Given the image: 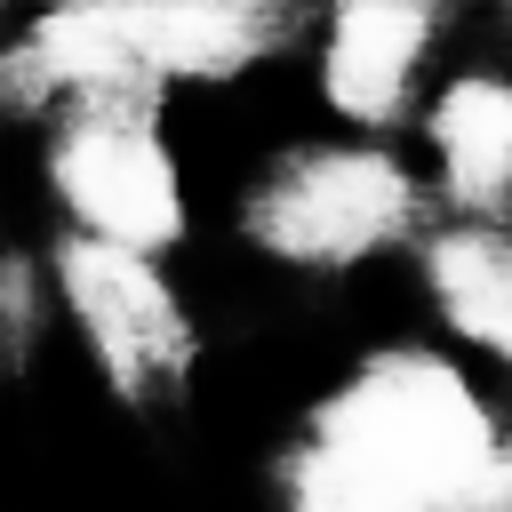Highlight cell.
<instances>
[{
    "label": "cell",
    "mask_w": 512,
    "mask_h": 512,
    "mask_svg": "<svg viewBox=\"0 0 512 512\" xmlns=\"http://www.w3.org/2000/svg\"><path fill=\"white\" fill-rule=\"evenodd\" d=\"M424 280L456 336L512 360V224L504 216H472V224L440 232L424 248Z\"/></svg>",
    "instance_id": "52a82bcc"
},
{
    "label": "cell",
    "mask_w": 512,
    "mask_h": 512,
    "mask_svg": "<svg viewBox=\"0 0 512 512\" xmlns=\"http://www.w3.org/2000/svg\"><path fill=\"white\" fill-rule=\"evenodd\" d=\"M424 40H432V8H408V0H368V8H336L328 16V48H320V88L344 120L376 128L408 104L416 88V64H424Z\"/></svg>",
    "instance_id": "5b68a950"
},
{
    "label": "cell",
    "mask_w": 512,
    "mask_h": 512,
    "mask_svg": "<svg viewBox=\"0 0 512 512\" xmlns=\"http://www.w3.org/2000/svg\"><path fill=\"white\" fill-rule=\"evenodd\" d=\"M408 216H416V184L376 144L296 152L248 200V232L280 264H360L376 248H392L408 232Z\"/></svg>",
    "instance_id": "7a4b0ae2"
},
{
    "label": "cell",
    "mask_w": 512,
    "mask_h": 512,
    "mask_svg": "<svg viewBox=\"0 0 512 512\" xmlns=\"http://www.w3.org/2000/svg\"><path fill=\"white\" fill-rule=\"evenodd\" d=\"M120 32L136 48V64L152 80L168 72H200V80H224L240 72L256 48H272L280 16L264 8H224V0H192V8H120Z\"/></svg>",
    "instance_id": "ba28073f"
},
{
    "label": "cell",
    "mask_w": 512,
    "mask_h": 512,
    "mask_svg": "<svg viewBox=\"0 0 512 512\" xmlns=\"http://www.w3.org/2000/svg\"><path fill=\"white\" fill-rule=\"evenodd\" d=\"M56 200L72 208L80 240H104V248H168L184 232V192H176V160L168 144L152 136L144 112L128 104H96L64 128L56 144Z\"/></svg>",
    "instance_id": "3957f363"
},
{
    "label": "cell",
    "mask_w": 512,
    "mask_h": 512,
    "mask_svg": "<svg viewBox=\"0 0 512 512\" xmlns=\"http://www.w3.org/2000/svg\"><path fill=\"white\" fill-rule=\"evenodd\" d=\"M512 480L496 416L440 352H376L288 456V512H488Z\"/></svg>",
    "instance_id": "6da1fadb"
},
{
    "label": "cell",
    "mask_w": 512,
    "mask_h": 512,
    "mask_svg": "<svg viewBox=\"0 0 512 512\" xmlns=\"http://www.w3.org/2000/svg\"><path fill=\"white\" fill-rule=\"evenodd\" d=\"M488 512H512V480H504V496H496V504H488Z\"/></svg>",
    "instance_id": "9c48e42d"
},
{
    "label": "cell",
    "mask_w": 512,
    "mask_h": 512,
    "mask_svg": "<svg viewBox=\"0 0 512 512\" xmlns=\"http://www.w3.org/2000/svg\"><path fill=\"white\" fill-rule=\"evenodd\" d=\"M56 288L96 352V368L112 376V392L152 400L192 368V320L168 296L160 264L136 248H104V240H64L56 256Z\"/></svg>",
    "instance_id": "277c9868"
},
{
    "label": "cell",
    "mask_w": 512,
    "mask_h": 512,
    "mask_svg": "<svg viewBox=\"0 0 512 512\" xmlns=\"http://www.w3.org/2000/svg\"><path fill=\"white\" fill-rule=\"evenodd\" d=\"M432 152L448 192L472 216H504L512 208V80H488V72L448 80V96L432 104Z\"/></svg>",
    "instance_id": "8992f818"
}]
</instances>
